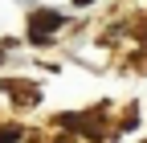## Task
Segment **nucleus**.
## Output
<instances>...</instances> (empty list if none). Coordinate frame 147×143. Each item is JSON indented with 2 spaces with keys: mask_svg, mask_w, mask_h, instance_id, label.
I'll list each match as a JSON object with an SVG mask.
<instances>
[{
  "mask_svg": "<svg viewBox=\"0 0 147 143\" xmlns=\"http://www.w3.org/2000/svg\"><path fill=\"white\" fill-rule=\"evenodd\" d=\"M61 25V16L57 12H33L29 16V37L33 41H49V33Z\"/></svg>",
  "mask_w": 147,
  "mask_h": 143,
  "instance_id": "f257e3e1",
  "label": "nucleus"
},
{
  "mask_svg": "<svg viewBox=\"0 0 147 143\" xmlns=\"http://www.w3.org/2000/svg\"><path fill=\"white\" fill-rule=\"evenodd\" d=\"M16 139H21V131H16V127H4V131H0V143H16Z\"/></svg>",
  "mask_w": 147,
  "mask_h": 143,
  "instance_id": "f03ea898",
  "label": "nucleus"
}]
</instances>
